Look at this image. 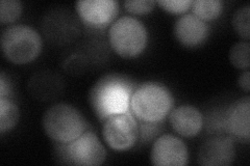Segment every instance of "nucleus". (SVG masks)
<instances>
[{
    "mask_svg": "<svg viewBox=\"0 0 250 166\" xmlns=\"http://www.w3.org/2000/svg\"><path fill=\"white\" fill-rule=\"evenodd\" d=\"M137 85L129 78L107 74L92 86L89 93L91 108L100 122L115 114L130 111V100Z\"/></svg>",
    "mask_w": 250,
    "mask_h": 166,
    "instance_id": "nucleus-1",
    "label": "nucleus"
},
{
    "mask_svg": "<svg viewBox=\"0 0 250 166\" xmlns=\"http://www.w3.org/2000/svg\"><path fill=\"white\" fill-rule=\"evenodd\" d=\"M174 106L171 92L159 82L137 86L130 100V111L140 122L158 124L169 115Z\"/></svg>",
    "mask_w": 250,
    "mask_h": 166,
    "instance_id": "nucleus-2",
    "label": "nucleus"
},
{
    "mask_svg": "<svg viewBox=\"0 0 250 166\" xmlns=\"http://www.w3.org/2000/svg\"><path fill=\"white\" fill-rule=\"evenodd\" d=\"M43 129L57 144H69L88 131V123L76 107L67 103H58L46 110Z\"/></svg>",
    "mask_w": 250,
    "mask_h": 166,
    "instance_id": "nucleus-3",
    "label": "nucleus"
},
{
    "mask_svg": "<svg viewBox=\"0 0 250 166\" xmlns=\"http://www.w3.org/2000/svg\"><path fill=\"white\" fill-rule=\"evenodd\" d=\"M42 47L40 34L28 25H13L2 31V53L15 65H26L34 61L40 55Z\"/></svg>",
    "mask_w": 250,
    "mask_h": 166,
    "instance_id": "nucleus-4",
    "label": "nucleus"
},
{
    "mask_svg": "<svg viewBox=\"0 0 250 166\" xmlns=\"http://www.w3.org/2000/svg\"><path fill=\"white\" fill-rule=\"evenodd\" d=\"M108 41L119 56L134 58L146 49L148 33L143 22L131 16H124L112 23Z\"/></svg>",
    "mask_w": 250,
    "mask_h": 166,
    "instance_id": "nucleus-5",
    "label": "nucleus"
},
{
    "mask_svg": "<svg viewBox=\"0 0 250 166\" xmlns=\"http://www.w3.org/2000/svg\"><path fill=\"white\" fill-rule=\"evenodd\" d=\"M56 152L60 161L69 165L98 166L106 159L103 142L89 130L69 144H58Z\"/></svg>",
    "mask_w": 250,
    "mask_h": 166,
    "instance_id": "nucleus-6",
    "label": "nucleus"
},
{
    "mask_svg": "<svg viewBox=\"0 0 250 166\" xmlns=\"http://www.w3.org/2000/svg\"><path fill=\"white\" fill-rule=\"evenodd\" d=\"M139 135L138 120L131 111L112 115L104 121V140L116 152L128 151L137 144Z\"/></svg>",
    "mask_w": 250,
    "mask_h": 166,
    "instance_id": "nucleus-7",
    "label": "nucleus"
},
{
    "mask_svg": "<svg viewBox=\"0 0 250 166\" xmlns=\"http://www.w3.org/2000/svg\"><path fill=\"white\" fill-rule=\"evenodd\" d=\"M150 160L156 166H185L189 162V152L181 138L164 134L154 141Z\"/></svg>",
    "mask_w": 250,
    "mask_h": 166,
    "instance_id": "nucleus-8",
    "label": "nucleus"
},
{
    "mask_svg": "<svg viewBox=\"0 0 250 166\" xmlns=\"http://www.w3.org/2000/svg\"><path fill=\"white\" fill-rule=\"evenodd\" d=\"M75 7L83 24L92 28L111 24L119 12V3L115 0H82Z\"/></svg>",
    "mask_w": 250,
    "mask_h": 166,
    "instance_id": "nucleus-9",
    "label": "nucleus"
},
{
    "mask_svg": "<svg viewBox=\"0 0 250 166\" xmlns=\"http://www.w3.org/2000/svg\"><path fill=\"white\" fill-rule=\"evenodd\" d=\"M236 158L234 139L230 136H215L200 146L197 162L203 166H229Z\"/></svg>",
    "mask_w": 250,
    "mask_h": 166,
    "instance_id": "nucleus-10",
    "label": "nucleus"
},
{
    "mask_svg": "<svg viewBox=\"0 0 250 166\" xmlns=\"http://www.w3.org/2000/svg\"><path fill=\"white\" fill-rule=\"evenodd\" d=\"M209 28L207 22L193 14H185L174 24V36L178 43L187 48H195L207 41Z\"/></svg>",
    "mask_w": 250,
    "mask_h": 166,
    "instance_id": "nucleus-11",
    "label": "nucleus"
},
{
    "mask_svg": "<svg viewBox=\"0 0 250 166\" xmlns=\"http://www.w3.org/2000/svg\"><path fill=\"white\" fill-rule=\"evenodd\" d=\"M224 128L230 137L248 142L250 139V97L246 96L231 104L225 112Z\"/></svg>",
    "mask_w": 250,
    "mask_h": 166,
    "instance_id": "nucleus-12",
    "label": "nucleus"
},
{
    "mask_svg": "<svg viewBox=\"0 0 250 166\" xmlns=\"http://www.w3.org/2000/svg\"><path fill=\"white\" fill-rule=\"evenodd\" d=\"M169 123L181 136L192 138L197 136L203 127V115L192 105H182L171 110Z\"/></svg>",
    "mask_w": 250,
    "mask_h": 166,
    "instance_id": "nucleus-13",
    "label": "nucleus"
},
{
    "mask_svg": "<svg viewBox=\"0 0 250 166\" xmlns=\"http://www.w3.org/2000/svg\"><path fill=\"white\" fill-rule=\"evenodd\" d=\"M62 83L61 78L56 74L40 72L31 77L28 90L33 97L41 101H48L61 92Z\"/></svg>",
    "mask_w": 250,
    "mask_h": 166,
    "instance_id": "nucleus-14",
    "label": "nucleus"
},
{
    "mask_svg": "<svg viewBox=\"0 0 250 166\" xmlns=\"http://www.w3.org/2000/svg\"><path fill=\"white\" fill-rule=\"evenodd\" d=\"M193 15L202 21H212L222 14L223 2L220 0H195L192 1Z\"/></svg>",
    "mask_w": 250,
    "mask_h": 166,
    "instance_id": "nucleus-15",
    "label": "nucleus"
},
{
    "mask_svg": "<svg viewBox=\"0 0 250 166\" xmlns=\"http://www.w3.org/2000/svg\"><path fill=\"white\" fill-rule=\"evenodd\" d=\"M20 112L11 99L0 98V133L11 131L18 124Z\"/></svg>",
    "mask_w": 250,
    "mask_h": 166,
    "instance_id": "nucleus-16",
    "label": "nucleus"
},
{
    "mask_svg": "<svg viewBox=\"0 0 250 166\" xmlns=\"http://www.w3.org/2000/svg\"><path fill=\"white\" fill-rule=\"evenodd\" d=\"M250 6L245 3L234 12L232 16V27L237 35L248 42L250 38Z\"/></svg>",
    "mask_w": 250,
    "mask_h": 166,
    "instance_id": "nucleus-17",
    "label": "nucleus"
},
{
    "mask_svg": "<svg viewBox=\"0 0 250 166\" xmlns=\"http://www.w3.org/2000/svg\"><path fill=\"white\" fill-rule=\"evenodd\" d=\"M230 64L239 70H248L250 67V44L239 42L234 44L229 51Z\"/></svg>",
    "mask_w": 250,
    "mask_h": 166,
    "instance_id": "nucleus-18",
    "label": "nucleus"
},
{
    "mask_svg": "<svg viewBox=\"0 0 250 166\" xmlns=\"http://www.w3.org/2000/svg\"><path fill=\"white\" fill-rule=\"evenodd\" d=\"M22 3L18 0H1L0 1V21L2 24H9L20 18Z\"/></svg>",
    "mask_w": 250,
    "mask_h": 166,
    "instance_id": "nucleus-19",
    "label": "nucleus"
},
{
    "mask_svg": "<svg viewBox=\"0 0 250 166\" xmlns=\"http://www.w3.org/2000/svg\"><path fill=\"white\" fill-rule=\"evenodd\" d=\"M153 0H127L123 3L125 10L134 15H145L150 13L155 5Z\"/></svg>",
    "mask_w": 250,
    "mask_h": 166,
    "instance_id": "nucleus-20",
    "label": "nucleus"
},
{
    "mask_svg": "<svg viewBox=\"0 0 250 166\" xmlns=\"http://www.w3.org/2000/svg\"><path fill=\"white\" fill-rule=\"evenodd\" d=\"M159 5L170 14L181 15L191 9V0H160Z\"/></svg>",
    "mask_w": 250,
    "mask_h": 166,
    "instance_id": "nucleus-21",
    "label": "nucleus"
},
{
    "mask_svg": "<svg viewBox=\"0 0 250 166\" xmlns=\"http://www.w3.org/2000/svg\"><path fill=\"white\" fill-rule=\"evenodd\" d=\"M12 88L4 72L0 74V98L11 99Z\"/></svg>",
    "mask_w": 250,
    "mask_h": 166,
    "instance_id": "nucleus-22",
    "label": "nucleus"
},
{
    "mask_svg": "<svg viewBox=\"0 0 250 166\" xmlns=\"http://www.w3.org/2000/svg\"><path fill=\"white\" fill-rule=\"evenodd\" d=\"M239 88L248 93L250 92V72L249 70H246L245 72L242 73L238 79Z\"/></svg>",
    "mask_w": 250,
    "mask_h": 166,
    "instance_id": "nucleus-23",
    "label": "nucleus"
}]
</instances>
